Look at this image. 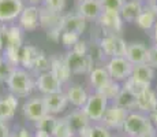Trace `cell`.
<instances>
[{"mask_svg": "<svg viewBox=\"0 0 157 137\" xmlns=\"http://www.w3.org/2000/svg\"><path fill=\"white\" fill-rule=\"evenodd\" d=\"M123 132L127 137H146V136H157L156 127L153 126L150 117L140 111L128 112L126 118Z\"/></svg>", "mask_w": 157, "mask_h": 137, "instance_id": "cell-1", "label": "cell"}, {"mask_svg": "<svg viewBox=\"0 0 157 137\" xmlns=\"http://www.w3.org/2000/svg\"><path fill=\"white\" fill-rule=\"evenodd\" d=\"M7 87L10 89V93L17 97H26L36 88V82L28 70L17 67L11 74L10 80L7 81Z\"/></svg>", "mask_w": 157, "mask_h": 137, "instance_id": "cell-2", "label": "cell"}, {"mask_svg": "<svg viewBox=\"0 0 157 137\" xmlns=\"http://www.w3.org/2000/svg\"><path fill=\"white\" fill-rule=\"evenodd\" d=\"M62 18L63 15L40 7V26L47 32V38L51 41H60L62 37Z\"/></svg>", "mask_w": 157, "mask_h": 137, "instance_id": "cell-3", "label": "cell"}, {"mask_svg": "<svg viewBox=\"0 0 157 137\" xmlns=\"http://www.w3.org/2000/svg\"><path fill=\"white\" fill-rule=\"evenodd\" d=\"M105 56L109 58H126L127 55V42L119 34H104L98 41Z\"/></svg>", "mask_w": 157, "mask_h": 137, "instance_id": "cell-4", "label": "cell"}, {"mask_svg": "<svg viewBox=\"0 0 157 137\" xmlns=\"http://www.w3.org/2000/svg\"><path fill=\"white\" fill-rule=\"evenodd\" d=\"M108 102L109 100L107 99L105 95H102L100 92H94L89 95V99H87L86 104L82 107V111L85 112L90 121H101L108 106H109Z\"/></svg>", "mask_w": 157, "mask_h": 137, "instance_id": "cell-5", "label": "cell"}, {"mask_svg": "<svg viewBox=\"0 0 157 137\" xmlns=\"http://www.w3.org/2000/svg\"><path fill=\"white\" fill-rule=\"evenodd\" d=\"M105 69L113 81L124 82L127 78L131 77L134 66L126 58H109L105 63Z\"/></svg>", "mask_w": 157, "mask_h": 137, "instance_id": "cell-6", "label": "cell"}, {"mask_svg": "<svg viewBox=\"0 0 157 137\" xmlns=\"http://www.w3.org/2000/svg\"><path fill=\"white\" fill-rule=\"evenodd\" d=\"M64 59L72 74H90V71L94 69V60L90 54H77L74 51H68Z\"/></svg>", "mask_w": 157, "mask_h": 137, "instance_id": "cell-7", "label": "cell"}, {"mask_svg": "<svg viewBox=\"0 0 157 137\" xmlns=\"http://www.w3.org/2000/svg\"><path fill=\"white\" fill-rule=\"evenodd\" d=\"M128 115V111L119 106H116L115 103L108 106L107 111H105L104 117H102L101 122L105 127H108L109 130H120L123 129L126 122V118Z\"/></svg>", "mask_w": 157, "mask_h": 137, "instance_id": "cell-8", "label": "cell"}, {"mask_svg": "<svg viewBox=\"0 0 157 137\" xmlns=\"http://www.w3.org/2000/svg\"><path fill=\"white\" fill-rule=\"evenodd\" d=\"M97 22L104 34H119L123 29V18L119 11H102Z\"/></svg>", "mask_w": 157, "mask_h": 137, "instance_id": "cell-9", "label": "cell"}, {"mask_svg": "<svg viewBox=\"0 0 157 137\" xmlns=\"http://www.w3.org/2000/svg\"><path fill=\"white\" fill-rule=\"evenodd\" d=\"M18 25L25 32H33L40 26V7L26 6L18 18Z\"/></svg>", "mask_w": 157, "mask_h": 137, "instance_id": "cell-10", "label": "cell"}, {"mask_svg": "<svg viewBox=\"0 0 157 137\" xmlns=\"http://www.w3.org/2000/svg\"><path fill=\"white\" fill-rule=\"evenodd\" d=\"M22 0H0V23H7L19 18L23 11Z\"/></svg>", "mask_w": 157, "mask_h": 137, "instance_id": "cell-11", "label": "cell"}, {"mask_svg": "<svg viewBox=\"0 0 157 137\" xmlns=\"http://www.w3.org/2000/svg\"><path fill=\"white\" fill-rule=\"evenodd\" d=\"M62 82L57 80L51 71L41 73V74H38L37 80H36V88L43 93V96L62 92Z\"/></svg>", "mask_w": 157, "mask_h": 137, "instance_id": "cell-12", "label": "cell"}, {"mask_svg": "<svg viewBox=\"0 0 157 137\" xmlns=\"http://www.w3.org/2000/svg\"><path fill=\"white\" fill-rule=\"evenodd\" d=\"M22 111H23V115L34 123L48 114L47 110H45L43 97H33V99L26 100L22 107Z\"/></svg>", "mask_w": 157, "mask_h": 137, "instance_id": "cell-13", "label": "cell"}, {"mask_svg": "<svg viewBox=\"0 0 157 137\" xmlns=\"http://www.w3.org/2000/svg\"><path fill=\"white\" fill-rule=\"evenodd\" d=\"M62 30L63 32H71L77 34H82L86 30V19L79 13H68L62 18Z\"/></svg>", "mask_w": 157, "mask_h": 137, "instance_id": "cell-14", "label": "cell"}, {"mask_svg": "<svg viewBox=\"0 0 157 137\" xmlns=\"http://www.w3.org/2000/svg\"><path fill=\"white\" fill-rule=\"evenodd\" d=\"M44 106L48 114L56 115L64 111L68 104V99L64 92H57V93H51V95L43 96Z\"/></svg>", "mask_w": 157, "mask_h": 137, "instance_id": "cell-15", "label": "cell"}, {"mask_svg": "<svg viewBox=\"0 0 157 137\" xmlns=\"http://www.w3.org/2000/svg\"><path fill=\"white\" fill-rule=\"evenodd\" d=\"M156 21H157V2H147L144 6L142 13L137 18L135 23L142 30H150L153 29Z\"/></svg>", "mask_w": 157, "mask_h": 137, "instance_id": "cell-16", "label": "cell"}, {"mask_svg": "<svg viewBox=\"0 0 157 137\" xmlns=\"http://www.w3.org/2000/svg\"><path fill=\"white\" fill-rule=\"evenodd\" d=\"M89 78H90V84L92 87L94 88V92H100V93H104V91L109 87V84L112 82L113 80L109 77L108 74L107 69L105 66H97L90 71L89 74Z\"/></svg>", "mask_w": 157, "mask_h": 137, "instance_id": "cell-17", "label": "cell"}, {"mask_svg": "<svg viewBox=\"0 0 157 137\" xmlns=\"http://www.w3.org/2000/svg\"><path fill=\"white\" fill-rule=\"evenodd\" d=\"M147 52H149V48L142 42H131L127 45L126 59L132 66L144 65V63H147Z\"/></svg>", "mask_w": 157, "mask_h": 137, "instance_id": "cell-18", "label": "cell"}, {"mask_svg": "<svg viewBox=\"0 0 157 137\" xmlns=\"http://www.w3.org/2000/svg\"><path fill=\"white\" fill-rule=\"evenodd\" d=\"M137 110L146 115H150L157 110V93L152 88L137 96Z\"/></svg>", "mask_w": 157, "mask_h": 137, "instance_id": "cell-19", "label": "cell"}, {"mask_svg": "<svg viewBox=\"0 0 157 137\" xmlns=\"http://www.w3.org/2000/svg\"><path fill=\"white\" fill-rule=\"evenodd\" d=\"M64 118L75 135H79L83 129H86L89 125H92V121L86 117V114L82 111V108L74 110L68 115H66Z\"/></svg>", "mask_w": 157, "mask_h": 137, "instance_id": "cell-20", "label": "cell"}, {"mask_svg": "<svg viewBox=\"0 0 157 137\" xmlns=\"http://www.w3.org/2000/svg\"><path fill=\"white\" fill-rule=\"evenodd\" d=\"M49 71L59 80L62 84L67 82L71 77V70L68 67L67 62L64 58H59V56H53L51 58V66H49Z\"/></svg>", "mask_w": 157, "mask_h": 137, "instance_id": "cell-21", "label": "cell"}, {"mask_svg": "<svg viewBox=\"0 0 157 137\" xmlns=\"http://www.w3.org/2000/svg\"><path fill=\"white\" fill-rule=\"evenodd\" d=\"M78 13L87 21H97L102 13L100 0H82L78 4Z\"/></svg>", "mask_w": 157, "mask_h": 137, "instance_id": "cell-22", "label": "cell"}, {"mask_svg": "<svg viewBox=\"0 0 157 137\" xmlns=\"http://www.w3.org/2000/svg\"><path fill=\"white\" fill-rule=\"evenodd\" d=\"M18 107V97L8 93L3 99H0V121L2 122H7V121L13 119L15 111Z\"/></svg>", "mask_w": 157, "mask_h": 137, "instance_id": "cell-23", "label": "cell"}, {"mask_svg": "<svg viewBox=\"0 0 157 137\" xmlns=\"http://www.w3.org/2000/svg\"><path fill=\"white\" fill-rule=\"evenodd\" d=\"M144 2L142 0H128L124 2L122 10H120V15H122L123 21L126 22H135L137 18L144 10Z\"/></svg>", "mask_w": 157, "mask_h": 137, "instance_id": "cell-24", "label": "cell"}, {"mask_svg": "<svg viewBox=\"0 0 157 137\" xmlns=\"http://www.w3.org/2000/svg\"><path fill=\"white\" fill-rule=\"evenodd\" d=\"M66 96L68 99V103H71L77 108H82L86 104L87 99H89V95H87V92L85 91V88L78 84L71 85L67 89V92H66Z\"/></svg>", "mask_w": 157, "mask_h": 137, "instance_id": "cell-25", "label": "cell"}, {"mask_svg": "<svg viewBox=\"0 0 157 137\" xmlns=\"http://www.w3.org/2000/svg\"><path fill=\"white\" fill-rule=\"evenodd\" d=\"M4 45L6 47H23V30L19 25L4 26Z\"/></svg>", "mask_w": 157, "mask_h": 137, "instance_id": "cell-26", "label": "cell"}, {"mask_svg": "<svg viewBox=\"0 0 157 137\" xmlns=\"http://www.w3.org/2000/svg\"><path fill=\"white\" fill-rule=\"evenodd\" d=\"M41 50H38L37 47H33V45H23L21 48V59H19V65L23 66L25 70H33L34 67V63L37 60L38 55H40Z\"/></svg>", "mask_w": 157, "mask_h": 137, "instance_id": "cell-27", "label": "cell"}, {"mask_svg": "<svg viewBox=\"0 0 157 137\" xmlns=\"http://www.w3.org/2000/svg\"><path fill=\"white\" fill-rule=\"evenodd\" d=\"M113 103L116 106H119V107L127 110L128 112L137 110V96L132 95L131 92H128L123 87H122V91L119 92V95L116 96V99L113 100Z\"/></svg>", "mask_w": 157, "mask_h": 137, "instance_id": "cell-28", "label": "cell"}, {"mask_svg": "<svg viewBox=\"0 0 157 137\" xmlns=\"http://www.w3.org/2000/svg\"><path fill=\"white\" fill-rule=\"evenodd\" d=\"M131 78H134L135 81H140V82H144V84L150 85L153 78H155V69H153L152 66H149L147 63L134 66Z\"/></svg>", "mask_w": 157, "mask_h": 137, "instance_id": "cell-29", "label": "cell"}, {"mask_svg": "<svg viewBox=\"0 0 157 137\" xmlns=\"http://www.w3.org/2000/svg\"><path fill=\"white\" fill-rule=\"evenodd\" d=\"M79 137H113L111 130L108 127H105L104 125H89L86 129H83L82 132L78 135Z\"/></svg>", "mask_w": 157, "mask_h": 137, "instance_id": "cell-30", "label": "cell"}, {"mask_svg": "<svg viewBox=\"0 0 157 137\" xmlns=\"http://www.w3.org/2000/svg\"><path fill=\"white\" fill-rule=\"evenodd\" d=\"M51 136L52 137H75V133L72 132L70 125L66 121V118H57Z\"/></svg>", "mask_w": 157, "mask_h": 137, "instance_id": "cell-31", "label": "cell"}, {"mask_svg": "<svg viewBox=\"0 0 157 137\" xmlns=\"http://www.w3.org/2000/svg\"><path fill=\"white\" fill-rule=\"evenodd\" d=\"M124 89H127L128 92H131L132 95H135V96H138V95H141L142 92H145L146 89H149L150 88V85L149 84H144V82H140V81H135L134 78H127L124 82H123V85H122Z\"/></svg>", "mask_w": 157, "mask_h": 137, "instance_id": "cell-32", "label": "cell"}, {"mask_svg": "<svg viewBox=\"0 0 157 137\" xmlns=\"http://www.w3.org/2000/svg\"><path fill=\"white\" fill-rule=\"evenodd\" d=\"M4 60H7L8 63H11L13 66L17 67L19 65V59H21V48L17 47H6L4 48V54H3Z\"/></svg>", "mask_w": 157, "mask_h": 137, "instance_id": "cell-33", "label": "cell"}, {"mask_svg": "<svg viewBox=\"0 0 157 137\" xmlns=\"http://www.w3.org/2000/svg\"><path fill=\"white\" fill-rule=\"evenodd\" d=\"M56 121H57V118L55 117V115L47 114L44 118H41L40 121H37V122L34 123L36 129H41V130H45V132H48V133H52Z\"/></svg>", "mask_w": 157, "mask_h": 137, "instance_id": "cell-34", "label": "cell"}, {"mask_svg": "<svg viewBox=\"0 0 157 137\" xmlns=\"http://www.w3.org/2000/svg\"><path fill=\"white\" fill-rule=\"evenodd\" d=\"M49 66H51V59L43 52V51H41L40 55H38V58H37V60H36V63H34L33 71L41 74V73L49 71Z\"/></svg>", "mask_w": 157, "mask_h": 137, "instance_id": "cell-35", "label": "cell"}, {"mask_svg": "<svg viewBox=\"0 0 157 137\" xmlns=\"http://www.w3.org/2000/svg\"><path fill=\"white\" fill-rule=\"evenodd\" d=\"M17 69L15 66H13L11 63H8L7 60H4L3 58L2 63H0V84H7V81L10 80L11 74L14 73V70Z\"/></svg>", "mask_w": 157, "mask_h": 137, "instance_id": "cell-36", "label": "cell"}, {"mask_svg": "<svg viewBox=\"0 0 157 137\" xmlns=\"http://www.w3.org/2000/svg\"><path fill=\"white\" fill-rule=\"evenodd\" d=\"M79 40H81V36L77 34V33H71V32H63L62 33V37H60L62 44L64 45L68 51L72 50V48H74V45L77 44Z\"/></svg>", "mask_w": 157, "mask_h": 137, "instance_id": "cell-37", "label": "cell"}, {"mask_svg": "<svg viewBox=\"0 0 157 137\" xmlns=\"http://www.w3.org/2000/svg\"><path fill=\"white\" fill-rule=\"evenodd\" d=\"M41 7L53 11V13L62 14V11L66 8V0H44Z\"/></svg>", "mask_w": 157, "mask_h": 137, "instance_id": "cell-38", "label": "cell"}, {"mask_svg": "<svg viewBox=\"0 0 157 137\" xmlns=\"http://www.w3.org/2000/svg\"><path fill=\"white\" fill-rule=\"evenodd\" d=\"M102 11H119L122 10L124 0H100Z\"/></svg>", "mask_w": 157, "mask_h": 137, "instance_id": "cell-39", "label": "cell"}, {"mask_svg": "<svg viewBox=\"0 0 157 137\" xmlns=\"http://www.w3.org/2000/svg\"><path fill=\"white\" fill-rule=\"evenodd\" d=\"M120 91H122V85H120L119 82H116V81H112L109 84V87L104 91V93H102V95L107 96L108 100H115V99H116V96L119 95Z\"/></svg>", "mask_w": 157, "mask_h": 137, "instance_id": "cell-40", "label": "cell"}, {"mask_svg": "<svg viewBox=\"0 0 157 137\" xmlns=\"http://www.w3.org/2000/svg\"><path fill=\"white\" fill-rule=\"evenodd\" d=\"M147 65L152 66L153 69H157V44L149 48V52H147Z\"/></svg>", "mask_w": 157, "mask_h": 137, "instance_id": "cell-41", "label": "cell"}, {"mask_svg": "<svg viewBox=\"0 0 157 137\" xmlns=\"http://www.w3.org/2000/svg\"><path fill=\"white\" fill-rule=\"evenodd\" d=\"M70 51H74V52H77V54H89V44H87V41L81 38V40L74 45V48Z\"/></svg>", "mask_w": 157, "mask_h": 137, "instance_id": "cell-42", "label": "cell"}, {"mask_svg": "<svg viewBox=\"0 0 157 137\" xmlns=\"http://www.w3.org/2000/svg\"><path fill=\"white\" fill-rule=\"evenodd\" d=\"M10 137H34V136H33V133H30V130H28V127L21 126L15 132L11 133Z\"/></svg>", "mask_w": 157, "mask_h": 137, "instance_id": "cell-43", "label": "cell"}, {"mask_svg": "<svg viewBox=\"0 0 157 137\" xmlns=\"http://www.w3.org/2000/svg\"><path fill=\"white\" fill-rule=\"evenodd\" d=\"M11 132H10V127L7 126L6 122H2L0 121V137H10Z\"/></svg>", "mask_w": 157, "mask_h": 137, "instance_id": "cell-44", "label": "cell"}, {"mask_svg": "<svg viewBox=\"0 0 157 137\" xmlns=\"http://www.w3.org/2000/svg\"><path fill=\"white\" fill-rule=\"evenodd\" d=\"M33 136L34 137H52L51 133L45 132V130H41V129H36L34 133H33Z\"/></svg>", "mask_w": 157, "mask_h": 137, "instance_id": "cell-45", "label": "cell"}, {"mask_svg": "<svg viewBox=\"0 0 157 137\" xmlns=\"http://www.w3.org/2000/svg\"><path fill=\"white\" fill-rule=\"evenodd\" d=\"M150 117V121H152V123H153V126L156 127V130H157V110L155 112H152V114L149 115Z\"/></svg>", "mask_w": 157, "mask_h": 137, "instance_id": "cell-46", "label": "cell"}, {"mask_svg": "<svg viewBox=\"0 0 157 137\" xmlns=\"http://www.w3.org/2000/svg\"><path fill=\"white\" fill-rule=\"evenodd\" d=\"M153 40H155V42L157 44V21H156V23H155V26H153Z\"/></svg>", "mask_w": 157, "mask_h": 137, "instance_id": "cell-47", "label": "cell"}, {"mask_svg": "<svg viewBox=\"0 0 157 137\" xmlns=\"http://www.w3.org/2000/svg\"><path fill=\"white\" fill-rule=\"evenodd\" d=\"M28 2H29L32 6H40V4H43L44 0H28Z\"/></svg>", "mask_w": 157, "mask_h": 137, "instance_id": "cell-48", "label": "cell"}, {"mask_svg": "<svg viewBox=\"0 0 157 137\" xmlns=\"http://www.w3.org/2000/svg\"><path fill=\"white\" fill-rule=\"evenodd\" d=\"M3 27H4V23H0V33L3 32Z\"/></svg>", "mask_w": 157, "mask_h": 137, "instance_id": "cell-49", "label": "cell"}, {"mask_svg": "<svg viewBox=\"0 0 157 137\" xmlns=\"http://www.w3.org/2000/svg\"><path fill=\"white\" fill-rule=\"evenodd\" d=\"M2 60H3V55H0V63H2Z\"/></svg>", "mask_w": 157, "mask_h": 137, "instance_id": "cell-50", "label": "cell"}, {"mask_svg": "<svg viewBox=\"0 0 157 137\" xmlns=\"http://www.w3.org/2000/svg\"><path fill=\"white\" fill-rule=\"evenodd\" d=\"M145 2H157V0H145Z\"/></svg>", "mask_w": 157, "mask_h": 137, "instance_id": "cell-51", "label": "cell"}, {"mask_svg": "<svg viewBox=\"0 0 157 137\" xmlns=\"http://www.w3.org/2000/svg\"><path fill=\"white\" fill-rule=\"evenodd\" d=\"M116 137H127V136H116Z\"/></svg>", "mask_w": 157, "mask_h": 137, "instance_id": "cell-52", "label": "cell"}, {"mask_svg": "<svg viewBox=\"0 0 157 137\" xmlns=\"http://www.w3.org/2000/svg\"><path fill=\"white\" fill-rule=\"evenodd\" d=\"M146 137H156V136H146Z\"/></svg>", "mask_w": 157, "mask_h": 137, "instance_id": "cell-53", "label": "cell"}, {"mask_svg": "<svg viewBox=\"0 0 157 137\" xmlns=\"http://www.w3.org/2000/svg\"><path fill=\"white\" fill-rule=\"evenodd\" d=\"M79 2H82V0H79Z\"/></svg>", "mask_w": 157, "mask_h": 137, "instance_id": "cell-54", "label": "cell"}]
</instances>
